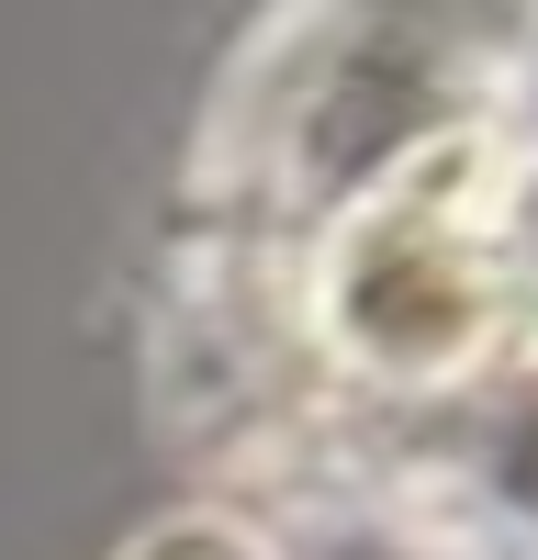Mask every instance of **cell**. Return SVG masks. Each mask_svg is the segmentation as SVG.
<instances>
[{"label":"cell","mask_w":538,"mask_h":560,"mask_svg":"<svg viewBox=\"0 0 538 560\" xmlns=\"http://www.w3.org/2000/svg\"><path fill=\"white\" fill-rule=\"evenodd\" d=\"M538 102V0H269L202 90L179 236L292 247L359 191L516 135Z\"/></svg>","instance_id":"1"},{"label":"cell","mask_w":538,"mask_h":560,"mask_svg":"<svg viewBox=\"0 0 538 560\" xmlns=\"http://www.w3.org/2000/svg\"><path fill=\"white\" fill-rule=\"evenodd\" d=\"M258 516H348L426 560H538V337L482 382L337 415L247 482Z\"/></svg>","instance_id":"2"},{"label":"cell","mask_w":538,"mask_h":560,"mask_svg":"<svg viewBox=\"0 0 538 560\" xmlns=\"http://www.w3.org/2000/svg\"><path fill=\"white\" fill-rule=\"evenodd\" d=\"M124 560H314V549L269 538V527H247V516H168V527L134 538Z\"/></svg>","instance_id":"3"}]
</instances>
